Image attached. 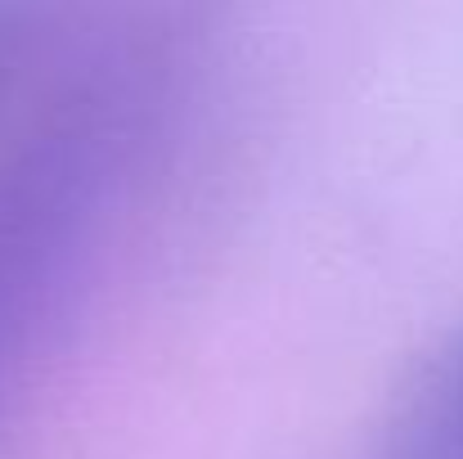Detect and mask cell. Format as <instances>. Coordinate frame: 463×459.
<instances>
[{"label": "cell", "mask_w": 463, "mask_h": 459, "mask_svg": "<svg viewBox=\"0 0 463 459\" xmlns=\"http://www.w3.org/2000/svg\"><path fill=\"white\" fill-rule=\"evenodd\" d=\"M122 95L81 91L14 145H0V397L45 293L59 284L95 212Z\"/></svg>", "instance_id": "cell-1"}, {"label": "cell", "mask_w": 463, "mask_h": 459, "mask_svg": "<svg viewBox=\"0 0 463 459\" xmlns=\"http://www.w3.org/2000/svg\"><path fill=\"white\" fill-rule=\"evenodd\" d=\"M14 36H18V23H14V14H9V9H0V59L9 54Z\"/></svg>", "instance_id": "cell-3"}, {"label": "cell", "mask_w": 463, "mask_h": 459, "mask_svg": "<svg viewBox=\"0 0 463 459\" xmlns=\"http://www.w3.org/2000/svg\"><path fill=\"white\" fill-rule=\"evenodd\" d=\"M383 459H463V329L446 338L401 383L387 424Z\"/></svg>", "instance_id": "cell-2"}]
</instances>
